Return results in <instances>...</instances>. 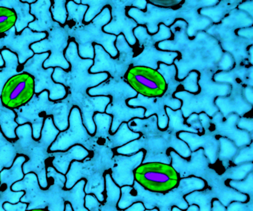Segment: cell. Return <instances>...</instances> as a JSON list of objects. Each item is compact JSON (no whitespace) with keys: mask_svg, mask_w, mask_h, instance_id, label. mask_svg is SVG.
I'll list each match as a JSON object with an SVG mask.
<instances>
[{"mask_svg":"<svg viewBox=\"0 0 253 211\" xmlns=\"http://www.w3.org/2000/svg\"><path fill=\"white\" fill-rule=\"evenodd\" d=\"M65 57L70 65L69 70L60 68L54 69L52 79L61 84L69 94H86L88 88H94L107 79V73L92 74L89 70L94 64L93 60L82 59L78 54V45L71 39L65 52Z\"/></svg>","mask_w":253,"mask_h":211,"instance_id":"1","label":"cell"},{"mask_svg":"<svg viewBox=\"0 0 253 211\" xmlns=\"http://www.w3.org/2000/svg\"><path fill=\"white\" fill-rule=\"evenodd\" d=\"M49 53L35 54L24 65L20 66L19 71L29 73L35 80V94L48 91L49 100L58 102L66 98L68 91L61 84L56 83L52 79L54 69H45L43 63L49 57Z\"/></svg>","mask_w":253,"mask_h":211,"instance_id":"2","label":"cell"},{"mask_svg":"<svg viewBox=\"0 0 253 211\" xmlns=\"http://www.w3.org/2000/svg\"><path fill=\"white\" fill-rule=\"evenodd\" d=\"M70 40L67 29L59 24L47 33L45 39L33 44L31 49L35 54L49 53V57L43 63L45 69L60 68L69 70L70 65L65 57V52Z\"/></svg>","mask_w":253,"mask_h":211,"instance_id":"3","label":"cell"},{"mask_svg":"<svg viewBox=\"0 0 253 211\" xmlns=\"http://www.w3.org/2000/svg\"><path fill=\"white\" fill-rule=\"evenodd\" d=\"M55 102L49 100L48 91H44L35 94L33 98L25 106L14 110L19 125L29 124L32 128V136L38 141L41 138V131L45 118L51 116V110Z\"/></svg>","mask_w":253,"mask_h":211,"instance_id":"4","label":"cell"},{"mask_svg":"<svg viewBox=\"0 0 253 211\" xmlns=\"http://www.w3.org/2000/svg\"><path fill=\"white\" fill-rule=\"evenodd\" d=\"M35 94L34 78L29 73L20 72L5 83L0 98L5 107L14 110L27 104Z\"/></svg>","mask_w":253,"mask_h":211,"instance_id":"5","label":"cell"},{"mask_svg":"<svg viewBox=\"0 0 253 211\" xmlns=\"http://www.w3.org/2000/svg\"><path fill=\"white\" fill-rule=\"evenodd\" d=\"M89 137L90 134L83 123L81 111L78 107H74L69 115V127L59 134L48 152L66 151L78 144L83 146Z\"/></svg>","mask_w":253,"mask_h":211,"instance_id":"6","label":"cell"},{"mask_svg":"<svg viewBox=\"0 0 253 211\" xmlns=\"http://www.w3.org/2000/svg\"><path fill=\"white\" fill-rule=\"evenodd\" d=\"M46 33L34 32L26 28L21 33L17 34L15 28H12L3 36L5 49L17 56L20 66L24 65L35 55L31 46L46 37Z\"/></svg>","mask_w":253,"mask_h":211,"instance_id":"7","label":"cell"},{"mask_svg":"<svg viewBox=\"0 0 253 211\" xmlns=\"http://www.w3.org/2000/svg\"><path fill=\"white\" fill-rule=\"evenodd\" d=\"M68 96L70 98L73 107L79 109L84 126L88 134L92 135L96 131L95 124L93 120L94 112L103 113L110 100L108 97H90L87 93L73 95L68 93Z\"/></svg>","mask_w":253,"mask_h":211,"instance_id":"8","label":"cell"},{"mask_svg":"<svg viewBox=\"0 0 253 211\" xmlns=\"http://www.w3.org/2000/svg\"><path fill=\"white\" fill-rule=\"evenodd\" d=\"M51 0H37L30 5V13L35 20L29 25V29L34 32L48 33L51 29L58 26L53 20L51 13Z\"/></svg>","mask_w":253,"mask_h":211,"instance_id":"9","label":"cell"},{"mask_svg":"<svg viewBox=\"0 0 253 211\" xmlns=\"http://www.w3.org/2000/svg\"><path fill=\"white\" fill-rule=\"evenodd\" d=\"M52 155V165L60 174H66L74 161H83L89 154L88 150L82 145H75L66 151L50 153Z\"/></svg>","mask_w":253,"mask_h":211,"instance_id":"10","label":"cell"},{"mask_svg":"<svg viewBox=\"0 0 253 211\" xmlns=\"http://www.w3.org/2000/svg\"><path fill=\"white\" fill-rule=\"evenodd\" d=\"M2 6L14 10L17 16L15 28L17 34L21 33L29 25L35 20V17L31 14L30 5L23 2L22 0H2Z\"/></svg>","mask_w":253,"mask_h":211,"instance_id":"11","label":"cell"},{"mask_svg":"<svg viewBox=\"0 0 253 211\" xmlns=\"http://www.w3.org/2000/svg\"><path fill=\"white\" fill-rule=\"evenodd\" d=\"M73 107L68 94L66 98L54 103L51 110V117L54 125L60 132L66 131L69 127V115Z\"/></svg>","mask_w":253,"mask_h":211,"instance_id":"12","label":"cell"},{"mask_svg":"<svg viewBox=\"0 0 253 211\" xmlns=\"http://www.w3.org/2000/svg\"><path fill=\"white\" fill-rule=\"evenodd\" d=\"M1 54L3 58L5 66L4 67L0 68V95L5 83L11 77L20 73L19 71L20 65L15 54L8 50L4 49L1 51Z\"/></svg>","mask_w":253,"mask_h":211,"instance_id":"13","label":"cell"},{"mask_svg":"<svg viewBox=\"0 0 253 211\" xmlns=\"http://www.w3.org/2000/svg\"><path fill=\"white\" fill-rule=\"evenodd\" d=\"M16 118L15 111L5 107L0 98V129L7 139L13 141L17 139L16 129L19 125L16 122Z\"/></svg>","mask_w":253,"mask_h":211,"instance_id":"14","label":"cell"},{"mask_svg":"<svg viewBox=\"0 0 253 211\" xmlns=\"http://www.w3.org/2000/svg\"><path fill=\"white\" fill-rule=\"evenodd\" d=\"M17 156L14 141L7 139L0 129V171L11 168Z\"/></svg>","mask_w":253,"mask_h":211,"instance_id":"15","label":"cell"},{"mask_svg":"<svg viewBox=\"0 0 253 211\" xmlns=\"http://www.w3.org/2000/svg\"><path fill=\"white\" fill-rule=\"evenodd\" d=\"M66 9L68 12L67 23L66 26L68 28L75 27L83 25L84 17L88 10V6L82 4H76L72 0L68 1L66 3Z\"/></svg>","mask_w":253,"mask_h":211,"instance_id":"16","label":"cell"},{"mask_svg":"<svg viewBox=\"0 0 253 211\" xmlns=\"http://www.w3.org/2000/svg\"><path fill=\"white\" fill-rule=\"evenodd\" d=\"M60 133V131L54 125L52 117L48 116L44 121L42 131H41V138L38 141L42 147L48 150Z\"/></svg>","mask_w":253,"mask_h":211,"instance_id":"17","label":"cell"},{"mask_svg":"<svg viewBox=\"0 0 253 211\" xmlns=\"http://www.w3.org/2000/svg\"><path fill=\"white\" fill-rule=\"evenodd\" d=\"M17 16L14 10L0 7V36H4L15 26Z\"/></svg>","mask_w":253,"mask_h":211,"instance_id":"18","label":"cell"},{"mask_svg":"<svg viewBox=\"0 0 253 211\" xmlns=\"http://www.w3.org/2000/svg\"><path fill=\"white\" fill-rule=\"evenodd\" d=\"M67 0H54L51 8V15L54 22L60 26H66L67 23L68 12L66 9Z\"/></svg>","mask_w":253,"mask_h":211,"instance_id":"19","label":"cell"},{"mask_svg":"<svg viewBox=\"0 0 253 211\" xmlns=\"http://www.w3.org/2000/svg\"><path fill=\"white\" fill-rule=\"evenodd\" d=\"M82 5H87L88 10L84 17V23H90L97 15L100 14L103 8V2L101 1H86L81 0Z\"/></svg>","mask_w":253,"mask_h":211,"instance_id":"20","label":"cell"},{"mask_svg":"<svg viewBox=\"0 0 253 211\" xmlns=\"http://www.w3.org/2000/svg\"><path fill=\"white\" fill-rule=\"evenodd\" d=\"M106 187H107V196L109 198V202L112 203H118V200L121 196V190L119 187L112 181V178H109V175L107 176L106 178Z\"/></svg>","mask_w":253,"mask_h":211,"instance_id":"21","label":"cell"},{"mask_svg":"<svg viewBox=\"0 0 253 211\" xmlns=\"http://www.w3.org/2000/svg\"><path fill=\"white\" fill-rule=\"evenodd\" d=\"M93 120L95 124V126L97 125L98 131H106L109 128L111 121H112V117H110L109 115L97 113L94 115Z\"/></svg>","mask_w":253,"mask_h":211,"instance_id":"22","label":"cell"},{"mask_svg":"<svg viewBox=\"0 0 253 211\" xmlns=\"http://www.w3.org/2000/svg\"><path fill=\"white\" fill-rule=\"evenodd\" d=\"M138 149V145H137V141H132L129 144L126 145L125 147H121L118 149V153H124V154H128V153H133L135 152Z\"/></svg>","mask_w":253,"mask_h":211,"instance_id":"23","label":"cell"},{"mask_svg":"<svg viewBox=\"0 0 253 211\" xmlns=\"http://www.w3.org/2000/svg\"><path fill=\"white\" fill-rule=\"evenodd\" d=\"M146 178L148 179L152 180L153 181H156V182H167L169 180L168 176L166 175L161 174H149L146 175Z\"/></svg>","mask_w":253,"mask_h":211,"instance_id":"24","label":"cell"},{"mask_svg":"<svg viewBox=\"0 0 253 211\" xmlns=\"http://www.w3.org/2000/svg\"><path fill=\"white\" fill-rule=\"evenodd\" d=\"M223 144V153H222V155H223L224 156H230V155H232V153L235 152V148H234L233 146L231 144V143H229V141H223L222 142Z\"/></svg>","mask_w":253,"mask_h":211,"instance_id":"25","label":"cell"},{"mask_svg":"<svg viewBox=\"0 0 253 211\" xmlns=\"http://www.w3.org/2000/svg\"><path fill=\"white\" fill-rule=\"evenodd\" d=\"M232 59H231L230 56L225 55V57H223V61L220 63V66L223 68V69L226 70V69H229L232 66Z\"/></svg>","mask_w":253,"mask_h":211,"instance_id":"26","label":"cell"},{"mask_svg":"<svg viewBox=\"0 0 253 211\" xmlns=\"http://www.w3.org/2000/svg\"><path fill=\"white\" fill-rule=\"evenodd\" d=\"M239 127L241 128H246V129L252 131V129H253V122H252V120H248V119H242L239 123Z\"/></svg>","mask_w":253,"mask_h":211,"instance_id":"27","label":"cell"},{"mask_svg":"<svg viewBox=\"0 0 253 211\" xmlns=\"http://www.w3.org/2000/svg\"><path fill=\"white\" fill-rule=\"evenodd\" d=\"M4 49H5V45H4L3 36H0V68L4 67V66H5L3 58H2V54H1V51Z\"/></svg>","mask_w":253,"mask_h":211,"instance_id":"28","label":"cell"},{"mask_svg":"<svg viewBox=\"0 0 253 211\" xmlns=\"http://www.w3.org/2000/svg\"><path fill=\"white\" fill-rule=\"evenodd\" d=\"M216 79H217V81H225V82H229V81H231V78L229 76H228L227 75L223 74V75H218V76H216Z\"/></svg>","mask_w":253,"mask_h":211,"instance_id":"29","label":"cell"},{"mask_svg":"<svg viewBox=\"0 0 253 211\" xmlns=\"http://www.w3.org/2000/svg\"><path fill=\"white\" fill-rule=\"evenodd\" d=\"M246 96L250 103H253V91L250 88H247L246 89Z\"/></svg>","mask_w":253,"mask_h":211,"instance_id":"30","label":"cell"},{"mask_svg":"<svg viewBox=\"0 0 253 211\" xmlns=\"http://www.w3.org/2000/svg\"><path fill=\"white\" fill-rule=\"evenodd\" d=\"M135 5H137V6L141 8V9H144L145 6H146V2H145V1H141V2L139 1V2H136Z\"/></svg>","mask_w":253,"mask_h":211,"instance_id":"31","label":"cell"},{"mask_svg":"<svg viewBox=\"0 0 253 211\" xmlns=\"http://www.w3.org/2000/svg\"><path fill=\"white\" fill-rule=\"evenodd\" d=\"M26 211H49L46 208H35V209L29 210Z\"/></svg>","mask_w":253,"mask_h":211,"instance_id":"32","label":"cell"},{"mask_svg":"<svg viewBox=\"0 0 253 211\" xmlns=\"http://www.w3.org/2000/svg\"><path fill=\"white\" fill-rule=\"evenodd\" d=\"M22 1H23V2H26V3L29 4V5H32V4L35 3L37 0H22Z\"/></svg>","mask_w":253,"mask_h":211,"instance_id":"33","label":"cell"},{"mask_svg":"<svg viewBox=\"0 0 253 211\" xmlns=\"http://www.w3.org/2000/svg\"><path fill=\"white\" fill-rule=\"evenodd\" d=\"M2 184V177H1V171H0V185Z\"/></svg>","mask_w":253,"mask_h":211,"instance_id":"34","label":"cell"},{"mask_svg":"<svg viewBox=\"0 0 253 211\" xmlns=\"http://www.w3.org/2000/svg\"><path fill=\"white\" fill-rule=\"evenodd\" d=\"M0 7H3V6H2V0H0Z\"/></svg>","mask_w":253,"mask_h":211,"instance_id":"35","label":"cell"}]
</instances>
